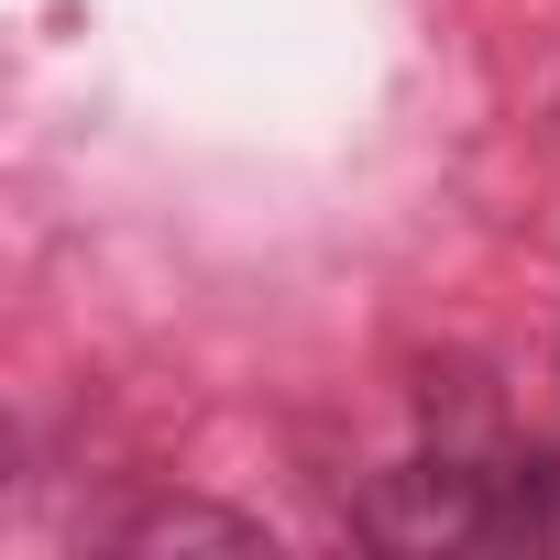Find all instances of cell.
I'll list each match as a JSON object with an SVG mask.
<instances>
[{"label":"cell","instance_id":"obj_1","mask_svg":"<svg viewBox=\"0 0 560 560\" xmlns=\"http://www.w3.org/2000/svg\"><path fill=\"white\" fill-rule=\"evenodd\" d=\"M483 527H494V472H483L472 451H451V440L363 483V538H374V549H396V560L472 549Z\"/></svg>","mask_w":560,"mask_h":560},{"label":"cell","instance_id":"obj_2","mask_svg":"<svg viewBox=\"0 0 560 560\" xmlns=\"http://www.w3.org/2000/svg\"><path fill=\"white\" fill-rule=\"evenodd\" d=\"M110 549H132V560H176V549H220V560H253V549H275L253 516H231V505H198V494H154V505H132V516H110Z\"/></svg>","mask_w":560,"mask_h":560},{"label":"cell","instance_id":"obj_3","mask_svg":"<svg viewBox=\"0 0 560 560\" xmlns=\"http://www.w3.org/2000/svg\"><path fill=\"white\" fill-rule=\"evenodd\" d=\"M494 549H549L560 538V451H505L494 462Z\"/></svg>","mask_w":560,"mask_h":560}]
</instances>
